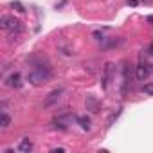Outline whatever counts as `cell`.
<instances>
[{
	"instance_id": "obj_1",
	"label": "cell",
	"mask_w": 153,
	"mask_h": 153,
	"mask_svg": "<svg viewBox=\"0 0 153 153\" xmlns=\"http://www.w3.org/2000/svg\"><path fill=\"white\" fill-rule=\"evenodd\" d=\"M51 79V68L49 67H36L29 72V83L34 87H40Z\"/></svg>"
},
{
	"instance_id": "obj_2",
	"label": "cell",
	"mask_w": 153,
	"mask_h": 153,
	"mask_svg": "<svg viewBox=\"0 0 153 153\" xmlns=\"http://www.w3.org/2000/svg\"><path fill=\"white\" fill-rule=\"evenodd\" d=\"M0 25H2L4 31L11 33V34H20L24 31V25L20 20H16L15 16H9V15H4L2 18H0Z\"/></svg>"
},
{
	"instance_id": "obj_3",
	"label": "cell",
	"mask_w": 153,
	"mask_h": 153,
	"mask_svg": "<svg viewBox=\"0 0 153 153\" xmlns=\"http://www.w3.org/2000/svg\"><path fill=\"white\" fill-rule=\"evenodd\" d=\"M112 78H114V65L106 63L105 65V72H103V88L105 90L108 88V83L112 81Z\"/></svg>"
},
{
	"instance_id": "obj_4",
	"label": "cell",
	"mask_w": 153,
	"mask_h": 153,
	"mask_svg": "<svg viewBox=\"0 0 153 153\" xmlns=\"http://www.w3.org/2000/svg\"><path fill=\"white\" fill-rule=\"evenodd\" d=\"M18 151H20V153H31V151H33V142H31V139L24 137V139L18 142Z\"/></svg>"
},
{
	"instance_id": "obj_5",
	"label": "cell",
	"mask_w": 153,
	"mask_h": 153,
	"mask_svg": "<svg viewBox=\"0 0 153 153\" xmlns=\"http://www.w3.org/2000/svg\"><path fill=\"white\" fill-rule=\"evenodd\" d=\"M6 85H7V87H11V88H18V87L22 85V81H20V74H18V72L11 74L9 78L6 79Z\"/></svg>"
},
{
	"instance_id": "obj_6",
	"label": "cell",
	"mask_w": 153,
	"mask_h": 153,
	"mask_svg": "<svg viewBox=\"0 0 153 153\" xmlns=\"http://www.w3.org/2000/svg\"><path fill=\"white\" fill-rule=\"evenodd\" d=\"M99 108H101V103H99L94 96H87V110H90V112H99Z\"/></svg>"
},
{
	"instance_id": "obj_7",
	"label": "cell",
	"mask_w": 153,
	"mask_h": 153,
	"mask_svg": "<svg viewBox=\"0 0 153 153\" xmlns=\"http://www.w3.org/2000/svg\"><path fill=\"white\" fill-rule=\"evenodd\" d=\"M148 74H149L148 65H144V63L137 65V79H139V81H144V79L148 78Z\"/></svg>"
},
{
	"instance_id": "obj_8",
	"label": "cell",
	"mask_w": 153,
	"mask_h": 153,
	"mask_svg": "<svg viewBox=\"0 0 153 153\" xmlns=\"http://www.w3.org/2000/svg\"><path fill=\"white\" fill-rule=\"evenodd\" d=\"M63 94V88H59V90H54L49 97H47V101H45V105H51V103H54L56 99H59V96Z\"/></svg>"
},
{
	"instance_id": "obj_9",
	"label": "cell",
	"mask_w": 153,
	"mask_h": 153,
	"mask_svg": "<svg viewBox=\"0 0 153 153\" xmlns=\"http://www.w3.org/2000/svg\"><path fill=\"white\" fill-rule=\"evenodd\" d=\"M9 124H11V117L4 112L2 117H0V126H2V130H6V128H9Z\"/></svg>"
},
{
	"instance_id": "obj_10",
	"label": "cell",
	"mask_w": 153,
	"mask_h": 153,
	"mask_svg": "<svg viewBox=\"0 0 153 153\" xmlns=\"http://www.w3.org/2000/svg\"><path fill=\"white\" fill-rule=\"evenodd\" d=\"M78 123L83 130H90V119L88 117H78Z\"/></svg>"
},
{
	"instance_id": "obj_11",
	"label": "cell",
	"mask_w": 153,
	"mask_h": 153,
	"mask_svg": "<svg viewBox=\"0 0 153 153\" xmlns=\"http://www.w3.org/2000/svg\"><path fill=\"white\" fill-rule=\"evenodd\" d=\"M142 92L148 94V96H153V83H146V85L142 87Z\"/></svg>"
},
{
	"instance_id": "obj_12",
	"label": "cell",
	"mask_w": 153,
	"mask_h": 153,
	"mask_svg": "<svg viewBox=\"0 0 153 153\" xmlns=\"http://www.w3.org/2000/svg\"><path fill=\"white\" fill-rule=\"evenodd\" d=\"M11 7H16V11H20V13H24L25 9H24V6L20 4V2H11Z\"/></svg>"
},
{
	"instance_id": "obj_13",
	"label": "cell",
	"mask_w": 153,
	"mask_h": 153,
	"mask_svg": "<svg viewBox=\"0 0 153 153\" xmlns=\"http://www.w3.org/2000/svg\"><path fill=\"white\" fill-rule=\"evenodd\" d=\"M65 151V148H54L52 149V153H63Z\"/></svg>"
},
{
	"instance_id": "obj_14",
	"label": "cell",
	"mask_w": 153,
	"mask_h": 153,
	"mask_svg": "<svg viewBox=\"0 0 153 153\" xmlns=\"http://www.w3.org/2000/svg\"><path fill=\"white\" fill-rule=\"evenodd\" d=\"M128 4H130V6H137V4H139V0H128Z\"/></svg>"
},
{
	"instance_id": "obj_15",
	"label": "cell",
	"mask_w": 153,
	"mask_h": 153,
	"mask_svg": "<svg viewBox=\"0 0 153 153\" xmlns=\"http://www.w3.org/2000/svg\"><path fill=\"white\" fill-rule=\"evenodd\" d=\"M148 54H151V56H153V42H151V45L148 47Z\"/></svg>"
},
{
	"instance_id": "obj_16",
	"label": "cell",
	"mask_w": 153,
	"mask_h": 153,
	"mask_svg": "<svg viewBox=\"0 0 153 153\" xmlns=\"http://www.w3.org/2000/svg\"><path fill=\"white\" fill-rule=\"evenodd\" d=\"M146 20H148V22H149V24H151V25H153V15H149V16H148V18H146Z\"/></svg>"
},
{
	"instance_id": "obj_17",
	"label": "cell",
	"mask_w": 153,
	"mask_h": 153,
	"mask_svg": "<svg viewBox=\"0 0 153 153\" xmlns=\"http://www.w3.org/2000/svg\"><path fill=\"white\" fill-rule=\"evenodd\" d=\"M139 2H142V4H151L153 0H139Z\"/></svg>"
}]
</instances>
